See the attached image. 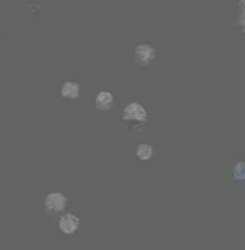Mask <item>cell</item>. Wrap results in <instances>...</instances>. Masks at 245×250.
<instances>
[{
  "label": "cell",
  "instance_id": "cell-1",
  "mask_svg": "<svg viewBox=\"0 0 245 250\" xmlns=\"http://www.w3.org/2000/svg\"><path fill=\"white\" fill-rule=\"evenodd\" d=\"M123 120L126 121H138V123H145L148 120L147 109L138 104V102H131L125 106L122 114Z\"/></svg>",
  "mask_w": 245,
  "mask_h": 250
},
{
  "label": "cell",
  "instance_id": "cell-2",
  "mask_svg": "<svg viewBox=\"0 0 245 250\" xmlns=\"http://www.w3.org/2000/svg\"><path fill=\"white\" fill-rule=\"evenodd\" d=\"M155 58H156V50L151 43H139L135 48V61L142 66L149 65Z\"/></svg>",
  "mask_w": 245,
  "mask_h": 250
},
{
  "label": "cell",
  "instance_id": "cell-3",
  "mask_svg": "<svg viewBox=\"0 0 245 250\" xmlns=\"http://www.w3.org/2000/svg\"><path fill=\"white\" fill-rule=\"evenodd\" d=\"M66 207V197L60 193H50L45 199V208L50 213H59Z\"/></svg>",
  "mask_w": 245,
  "mask_h": 250
},
{
  "label": "cell",
  "instance_id": "cell-4",
  "mask_svg": "<svg viewBox=\"0 0 245 250\" xmlns=\"http://www.w3.org/2000/svg\"><path fill=\"white\" fill-rule=\"evenodd\" d=\"M79 227V219L75 216L74 213H68L65 216L60 217L59 220V229L60 231L66 233V234H74L75 231Z\"/></svg>",
  "mask_w": 245,
  "mask_h": 250
},
{
  "label": "cell",
  "instance_id": "cell-5",
  "mask_svg": "<svg viewBox=\"0 0 245 250\" xmlns=\"http://www.w3.org/2000/svg\"><path fill=\"white\" fill-rule=\"evenodd\" d=\"M80 94V86L77 82L68 81L62 85V97L69 98V100H76Z\"/></svg>",
  "mask_w": 245,
  "mask_h": 250
},
{
  "label": "cell",
  "instance_id": "cell-6",
  "mask_svg": "<svg viewBox=\"0 0 245 250\" xmlns=\"http://www.w3.org/2000/svg\"><path fill=\"white\" fill-rule=\"evenodd\" d=\"M95 104H96V108L98 109L106 111V109H109L113 105V95L111 92H108V91H102V92L98 94Z\"/></svg>",
  "mask_w": 245,
  "mask_h": 250
},
{
  "label": "cell",
  "instance_id": "cell-7",
  "mask_svg": "<svg viewBox=\"0 0 245 250\" xmlns=\"http://www.w3.org/2000/svg\"><path fill=\"white\" fill-rule=\"evenodd\" d=\"M153 155V147L149 144H139L136 148V157L141 161H148Z\"/></svg>",
  "mask_w": 245,
  "mask_h": 250
},
{
  "label": "cell",
  "instance_id": "cell-8",
  "mask_svg": "<svg viewBox=\"0 0 245 250\" xmlns=\"http://www.w3.org/2000/svg\"><path fill=\"white\" fill-rule=\"evenodd\" d=\"M232 177L237 181H244L245 180V161H238L232 167Z\"/></svg>",
  "mask_w": 245,
  "mask_h": 250
},
{
  "label": "cell",
  "instance_id": "cell-9",
  "mask_svg": "<svg viewBox=\"0 0 245 250\" xmlns=\"http://www.w3.org/2000/svg\"><path fill=\"white\" fill-rule=\"evenodd\" d=\"M238 26L243 29V32L245 33V10H243V12H241L240 18H238Z\"/></svg>",
  "mask_w": 245,
  "mask_h": 250
},
{
  "label": "cell",
  "instance_id": "cell-10",
  "mask_svg": "<svg viewBox=\"0 0 245 250\" xmlns=\"http://www.w3.org/2000/svg\"><path fill=\"white\" fill-rule=\"evenodd\" d=\"M238 6H240V7H243V9L245 10V0H238Z\"/></svg>",
  "mask_w": 245,
  "mask_h": 250
}]
</instances>
